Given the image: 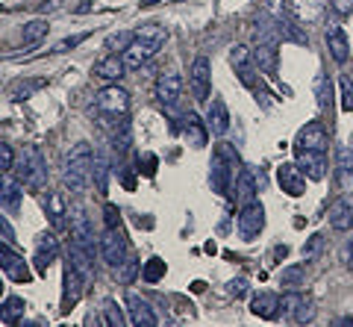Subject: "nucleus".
<instances>
[{"mask_svg": "<svg viewBox=\"0 0 353 327\" xmlns=\"http://www.w3.org/2000/svg\"><path fill=\"white\" fill-rule=\"evenodd\" d=\"M132 39H136V32H112V36H106L103 45L109 53H124L132 45Z\"/></svg>", "mask_w": 353, "mask_h": 327, "instance_id": "nucleus-38", "label": "nucleus"}, {"mask_svg": "<svg viewBox=\"0 0 353 327\" xmlns=\"http://www.w3.org/2000/svg\"><path fill=\"white\" fill-rule=\"evenodd\" d=\"M159 0H141V6H157Z\"/></svg>", "mask_w": 353, "mask_h": 327, "instance_id": "nucleus-53", "label": "nucleus"}, {"mask_svg": "<svg viewBox=\"0 0 353 327\" xmlns=\"http://www.w3.org/2000/svg\"><path fill=\"white\" fill-rule=\"evenodd\" d=\"M327 48H330V57H333L339 65L347 62V57H350L347 36H345V32H341L339 27H330V30H327Z\"/></svg>", "mask_w": 353, "mask_h": 327, "instance_id": "nucleus-28", "label": "nucleus"}, {"mask_svg": "<svg viewBox=\"0 0 353 327\" xmlns=\"http://www.w3.org/2000/svg\"><path fill=\"white\" fill-rule=\"evenodd\" d=\"M0 9H3V6H0Z\"/></svg>", "mask_w": 353, "mask_h": 327, "instance_id": "nucleus-58", "label": "nucleus"}, {"mask_svg": "<svg viewBox=\"0 0 353 327\" xmlns=\"http://www.w3.org/2000/svg\"><path fill=\"white\" fill-rule=\"evenodd\" d=\"M339 89H341V109L353 112V77L350 74H345V77L339 80Z\"/></svg>", "mask_w": 353, "mask_h": 327, "instance_id": "nucleus-43", "label": "nucleus"}, {"mask_svg": "<svg viewBox=\"0 0 353 327\" xmlns=\"http://www.w3.org/2000/svg\"><path fill=\"white\" fill-rule=\"evenodd\" d=\"M0 233H3V239H6V242H9V245H15V239H18V236H15V230H12V224H9V221H6V218H3V215H0Z\"/></svg>", "mask_w": 353, "mask_h": 327, "instance_id": "nucleus-50", "label": "nucleus"}, {"mask_svg": "<svg viewBox=\"0 0 353 327\" xmlns=\"http://www.w3.org/2000/svg\"><path fill=\"white\" fill-rule=\"evenodd\" d=\"M185 121H183V130H185V139L192 141V148H203L206 145V133H209V127H206V121H201L194 112H189V115H183Z\"/></svg>", "mask_w": 353, "mask_h": 327, "instance_id": "nucleus-29", "label": "nucleus"}, {"mask_svg": "<svg viewBox=\"0 0 353 327\" xmlns=\"http://www.w3.org/2000/svg\"><path fill=\"white\" fill-rule=\"evenodd\" d=\"M303 298H306V295H301V292H285V295L280 298V310H283V315H289V319H294V313L301 310Z\"/></svg>", "mask_w": 353, "mask_h": 327, "instance_id": "nucleus-40", "label": "nucleus"}, {"mask_svg": "<svg viewBox=\"0 0 353 327\" xmlns=\"http://www.w3.org/2000/svg\"><path fill=\"white\" fill-rule=\"evenodd\" d=\"M48 30H50V24H48V21H41V18L24 24V45H27V48H36L39 41L48 36Z\"/></svg>", "mask_w": 353, "mask_h": 327, "instance_id": "nucleus-33", "label": "nucleus"}, {"mask_svg": "<svg viewBox=\"0 0 353 327\" xmlns=\"http://www.w3.org/2000/svg\"><path fill=\"white\" fill-rule=\"evenodd\" d=\"M280 283H285V286H301V283H306V271H303V266H289V268H283Z\"/></svg>", "mask_w": 353, "mask_h": 327, "instance_id": "nucleus-42", "label": "nucleus"}, {"mask_svg": "<svg viewBox=\"0 0 353 327\" xmlns=\"http://www.w3.org/2000/svg\"><path fill=\"white\" fill-rule=\"evenodd\" d=\"M350 268H353V257H350Z\"/></svg>", "mask_w": 353, "mask_h": 327, "instance_id": "nucleus-57", "label": "nucleus"}, {"mask_svg": "<svg viewBox=\"0 0 353 327\" xmlns=\"http://www.w3.org/2000/svg\"><path fill=\"white\" fill-rule=\"evenodd\" d=\"M345 324H353V315H347V319H345Z\"/></svg>", "mask_w": 353, "mask_h": 327, "instance_id": "nucleus-54", "label": "nucleus"}, {"mask_svg": "<svg viewBox=\"0 0 353 327\" xmlns=\"http://www.w3.org/2000/svg\"><path fill=\"white\" fill-rule=\"evenodd\" d=\"M315 95H318V106L327 109L330 106V97H333V89H330V80H327L324 71L315 77Z\"/></svg>", "mask_w": 353, "mask_h": 327, "instance_id": "nucleus-41", "label": "nucleus"}, {"mask_svg": "<svg viewBox=\"0 0 353 327\" xmlns=\"http://www.w3.org/2000/svg\"><path fill=\"white\" fill-rule=\"evenodd\" d=\"M44 77H27V80H18L12 89H9V95H12V101H27V97H32L39 89H44Z\"/></svg>", "mask_w": 353, "mask_h": 327, "instance_id": "nucleus-31", "label": "nucleus"}, {"mask_svg": "<svg viewBox=\"0 0 353 327\" xmlns=\"http://www.w3.org/2000/svg\"><path fill=\"white\" fill-rule=\"evenodd\" d=\"M18 174L15 177L24 183V186H32V189H44L48 186V166H44V157L39 148H27L24 154H21V166H15Z\"/></svg>", "mask_w": 353, "mask_h": 327, "instance_id": "nucleus-3", "label": "nucleus"}, {"mask_svg": "<svg viewBox=\"0 0 353 327\" xmlns=\"http://www.w3.org/2000/svg\"><path fill=\"white\" fill-rule=\"evenodd\" d=\"M85 39H88V32H80V36H71V39L59 41V48H57V50H71V48L80 45V41H85Z\"/></svg>", "mask_w": 353, "mask_h": 327, "instance_id": "nucleus-52", "label": "nucleus"}, {"mask_svg": "<svg viewBox=\"0 0 353 327\" xmlns=\"http://www.w3.org/2000/svg\"><path fill=\"white\" fill-rule=\"evenodd\" d=\"M236 201H239V206L256 201V177H253L250 168L239 171V177H236Z\"/></svg>", "mask_w": 353, "mask_h": 327, "instance_id": "nucleus-26", "label": "nucleus"}, {"mask_svg": "<svg viewBox=\"0 0 353 327\" xmlns=\"http://www.w3.org/2000/svg\"><path fill=\"white\" fill-rule=\"evenodd\" d=\"M92 162H94V154H92V145H88V141L74 145V150L65 157V168H62L65 189H71L74 195L85 192L88 180H92Z\"/></svg>", "mask_w": 353, "mask_h": 327, "instance_id": "nucleus-1", "label": "nucleus"}, {"mask_svg": "<svg viewBox=\"0 0 353 327\" xmlns=\"http://www.w3.org/2000/svg\"><path fill=\"white\" fill-rule=\"evenodd\" d=\"M206 127H209V133H215V136H224L230 130V112H227V103L221 101V97H215V101L209 103Z\"/></svg>", "mask_w": 353, "mask_h": 327, "instance_id": "nucleus-21", "label": "nucleus"}, {"mask_svg": "<svg viewBox=\"0 0 353 327\" xmlns=\"http://www.w3.org/2000/svg\"><path fill=\"white\" fill-rule=\"evenodd\" d=\"M248 292V280H241V277H236V280H230V295H236V298H241Z\"/></svg>", "mask_w": 353, "mask_h": 327, "instance_id": "nucleus-51", "label": "nucleus"}, {"mask_svg": "<svg viewBox=\"0 0 353 327\" xmlns=\"http://www.w3.org/2000/svg\"><path fill=\"white\" fill-rule=\"evenodd\" d=\"M250 313L259 315V319H277L280 315V295H274V292H259V295H253Z\"/></svg>", "mask_w": 353, "mask_h": 327, "instance_id": "nucleus-22", "label": "nucleus"}, {"mask_svg": "<svg viewBox=\"0 0 353 327\" xmlns=\"http://www.w3.org/2000/svg\"><path fill=\"white\" fill-rule=\"evenodd\" d=\"M9 168H15V150L6 141H0V174H6Z\"/></svg>", "mask_w": 353, "mask_h": 327, "instance_id": "nucleus-45", "label": "nucleus"}, {"mask_svg": "<svg viewBox=\"0 0 353 327\" xmlns=\"http://www.w3.org/2000/svg\"><path fill=\"white\" fill-rule=\"evenodd\" d=\"M139 271H141L139 259H136V257H127L121 266H115V280H118V283H132Z\"/></svg>", "mask_w": 353, "mask_h": 327, "instance_id": "nucleus-36", "label": "nucleus"}, {"mask_svg": "<svg viewBox=\"0 0 353 327\" xmlns=\"http://www.w3.org/2000/svg\"><path fill=\"white\" fill-rule=\"evenodd\" d=\"M336 177L341 183V189H353V148L341 145L336 154Z\"/></svg>", "mask_w": 353, "mask_h": 327, "instance_id": "nucleus-24", "label": "nucleus"}, {"mask_svg": "<svg viewBox=\"0 0 353 327\" xmlns=\"http://www.w3.org/2000/svg\"><path fill=\"white\" fill-rule=\"evenodd\" d=\"M277 180H280V189L289 195V198H301V195L306 192V177L297 166H280Z\"/></svg>", "mask_w": 353, "mask_h": 327, "instance_id": "nucleus-18", "label": "nucleus"}, {"mask_svg": "<svg viewBox=\"0 0 353 327\" xmlns=\"http://www.w3.org/2000/svg\"><path fill=\"white\" fill-rule=\"evenodd\" d=\"M59 257V242H57V236L53 233H41L39 239H36V271L39 275H48V268H50V263Z\"/></svg>", "mask_w": 353, "mask_h": 327, "instance_id": "nucleus-13", "label": "nucleus"}, {"mask_svg": "<svg viewBox=\"0 0 353 327\" xmlns=\"http://www.w3.org/2000/svg\"><path fill=\"white\" fill-rule=\"evenodd\" d=\"M165 271H168V266H165V259H148L145 266H141V280L145 283H159L165 277Z\"/></svg>", "mask_w": 353, "mask_h": 327, "instance_id": "nucleus-35", "label": "nucleus"}, {"mask_svg": "<svg viewBox=\"0 0 353 327\" xmlns=\"http://www.w3.org/2000/svg\"><path fill=\"white\" fill-rule=\"evenodd\" d=\"M94 74L106 83H118L121 77L127 74V65H124V57H118V53H109V57H103L101 62L94 65Z\"/></svg>", "mask_w": 353, "mask_h": 327, "instance_id": "nucleus-20", "label": "nucleus"}, {"mask_svg": "<svg viewBox=\"0 0 353 327\" xmlns=\"http://www.w3.org/2000/svg\"><path fill=\"white\" fill-rule=\"evenodd\" d=\"M0 271H6L15 283H30V277H32L27 263L21 259V254H15L9 242H0Z\"/></svg>", "mask_w": 353, "mask_h": 327, "instance_id": "nucleus-9", "label": "nucleus"}, {"mask_svg": "<svg viewBox=\"0 0 353 327\" xmlns=\"http://www.w3.org/2000/svg\"><path fill=\"white\" fill-rule=\"evenodd\" d=\"M209 86H212V71H209V59L206 57H197L189 68V89L194 101H206L209 95Z\"/></svg>", "mask_w": 353, "mask_h": 327, "instance_id": "nucleus-8", "label": "nucleus"}, {"mask_svg": "<svg viewBox=\"0 0 353 327\" xmlns=\"http://www.w3.org/2000/svg\"><path fill=\"white\" fill-rule=\"evenodd\" d=\"M297 168L303 171L306 180H324L327 177V159L321 150H297Z\"/></svg>", "mask_w": 353, "mask_h": 327, "instance_id": "nucleus-11", "label": "nucleus"}, {"mask_svg": "<svg viewBox=\"0 0 353 327\" xmlns=\"http://www.w3.org/2000/svg\"><path fill=\"white\" fill-rule=\"evenodd\" d=\"M101 257L106 266H121L127 259V239L121 227H106L103 236H101Z\"/></svg>", "mask_w": 353, "mask_h": 327, "instance_id": "nucleus-6", "label": "nucleus"}, {"mask_svg": "<svg viewBox=\"0 0 353 327\" xmlns=\"http://www.w3.org/2000/svg\"><path fill=\"white\" fill-rule=\"evenodd\" d=\"M94 103H97V112L103 118H121V115H127V109H130V95L121 89L118 83H109L106 89L97 92Z\"/></svg>", "mask_w": 353, "mask_h": 327, "instance_id": "nucleus-4", "label": "nucleus"}, {"mask_svg": "<svg viewBox=\"0 0 353 327\" xmlns=\"http://www.w3.org/2000/svg\"><path fill=\"white\" fill-rule=\"evenodd\" d=\"M236 171H241L239 157L233 154V148H230V145H221L215 159H212V171H209L212 189L218 195H227L230 192V180H236Z\"/></svg>", "mask_w": 353, "mask_h": 327, "instance_id": "nucleus-2", "label": "nucleus"}, {"mask_svg": "<svg viewBox=\"0 0 353 327\" xmlns=\"http://www.w3.org/2000/svg\"><path fill=\"white\" fill-rule=\"evenodd\" d=\"M294 148H297V150H321V154H327V148H330V136H327L324 124H321V121L306 124V127L301 130V133H297Z\"/></svg>", "mask_w": 353, "mask_h": 327, "instance_id": "nucleus-10", "label": "nucleus"}, {"mask_svg": "<svg viewBox=\"0 0 353 327\" xmlns=\"http://www.w3.org/2000/svg\"><path fill=\"white\" fill-rule=\"evenodd\" d=\"M330 224L336 230H350L353 227V195L350 192H345L341 198L330 204Z\"/></svg>", "mask_w": 353, "mask_h": 327, "instance_id": "nucleus-15", "label": "nucleus"}, {"mask_svg": "<svg viewBox=\"0 0 353 327\" xmlns=\"http://www.w3.org/2000/svg\"><path fill=\"white\" fill-rule=\"evenodd\" d=\"M262 227H265V210H262V204L259 201H250L241 206V212H239V233L245 242H253L259 233H262Z\"/></svg>", "mask_w": 353, "mask_h": 327, "instance_id": "nucleus-7", "label": "nucleus"}, {"mask_svg": "<svg viewBox=\"0 0 353 327\" xmlns=\"http://www.w3.org/2000/svg\"><path fill=\"white\" fill-rule=\"evenodd\" d=\"M92 177H94V186L101 195H106V177H109V162L103 154H94V162H92Z\"/></svg>", "mask_w": 353, "mask_h": 327, "instance_id": "nucleus-34", "label": "nucleus"}, {"mask_svg": "<svg viewBox=\"0 0 353 327\" xmlns=\"http://www.w3.org/2000/svg\"><path fill=\"white\" fill-rule=\"evenodd\" d=\"M230 59H233V65H245V62H250V53H248V48H233V53H230Z\"/></svg>", "mask_w": 353, "mask_h": 327, "instance_id": "nucleus-49", "label": "nucleus"}, {"mask_svg": "<svg viewBox=\"0 0 353 327\" xmlns=\"http://www.w3.org/2000/svg\"><path fill=\"white\" fill-rule=\"evenodd\" d=\"M321 245H324V236H312L309 242L303 245V259H315V254L321 250Z\"/></svg>", "mask_w": 353, "mask_h": 327, "instance_id": "nucleus-46", "label": "nucleus"}, {"mask_svg": "<svg viewBox=\"0 0 353 327\" xmlns=\"http://www.w3.org/2000/svg\"><path fill=\"white\" fill-rule=\"evenodd\" d=\"M0 295H3V280H0Z\"/></svg>", "mask_w": 353, "mask_h": 327, "instance_id": "nucleus-55", "label": "nucleus"}, {"mask_svg": "<svg viewBox=\"0 0 353 327\" xmlns=\"http://www.w3.org/2000/svg\"><path fill=\"white\" fill-rule=\"evenodd\" d=\"M312 319H315V301H312V298H303L301 310L294 313V319H292V321H297V324H309Z\"/></svg>", "mask_w": 353, "mask_h": 327, "instance_id": "nucleus-44", "label": "nucleus"}, {"mask_svg": "<svg viewBox=\"0 0 353 327\" xmlns=\"http://www.w3.org/2000/svg\"><path fill=\"white\" fill-rule=\"evenodd\" d=\"M103 319H101V324H109V327H124L127 324V319H124V313L118 310V304L115 301H103Z\"/></svg>", "mask_w": 353, "mask_h": 327, "instance_id": "nucleus-39", "label": "nucleus"}, {"mask_svg": "<svg viewBox=\"0 0 353 327\" xmlns=\"http://www.w3.org/2000/svg\"><path fill=\"white\" fill-rule=\"evenodd\" d=\"M180 92H183V77L176 71H162L157 77V97H159V103L174 106L176 97H180Z\"/></svg>", "mask_w": 353, "mask_h": 327, "instance_id": "nucleus-14", "label": "nucleus"}, {"mask_svg": "<svg viewBox=\"0 0 353 327\" xmlns=\"http://www.w3.org/2000/svg\"><path fill=\"white\" fill-rule=\"evenodd\" d=\"M277 36L285 39V41H297V45H306L309 36L303 32V24L297 18H277Z\"/></svg>", "mask_w": 353, "mask_h": 327, "instance_id": "nucleus-27", "label": "nucleus"}, {"mask_svg": "<svg viewBox=\"0 0 353 327\" xmlns=\"http://www.w3.org/2000/svg\"><path fill=\"white\" fill-rule=\"evenodd\" d=\"M330 6H333L339 15H353V0H330Z\"/></svg>", "mask_w": 353, "mask_h": 327, "instance_id": "nucleus-47", "label": "nucleus"}, {"mask_svg": "<svg viewBox=\"0 0 353 327\" xmlns=\"http://www.w3.org/2000/svg\"><path fill=\"white\" fill-rule=\"evenodd\" d=\"M24 183L18 177H0V210L6 212H18L21 210V198H24Z\"/></svg>", "mask_w": 353, "mask_h": 327, "instance_id": "nucleus-17", "label": "nucleus"}, {"mask_svg": "<svg viewBox=\"0 0 353 327\" xmlns=\"http://www.w3.org/2000/svg\"><path fill=\"white\" fill-rule=\"evenodd\" d=\"M289 9L301 24H312L324 15V0H289Z\"/></svg>", "mask_w": 353, "mask_h": 327, "instance_id": "nucleus-23", "label": "nucleus"}, {"mask_svg": "<svg viewBox=\"0 0 353 327\" xmlns=\"http://www.w3.org/2000/svg\"><path fill=\"white\" fill-rule=\"evenodd\" d=\"M68 218H71V242L83 245L88 250V257L94 259V227L88 221V215L80 204H74L68 210Z\"/></svg>", "mask_w": 353, "mask_h": 327, "instance_id": "nucleus-5", "label": "nucleus"}, {"mask_svg": "<svg viewBox=\"0 0 353 327\" xmlns=\"http://www.w3.org/2000/svg\"><path fill=\"white\" fill-rule=\"evenodd\" d=\"M159 53V48L157 45H148V41H141V39H132V45L121 53L124 57V65L127 68H141L148 59H153Z\"/></svg>", "mask_w": 353, "mask_h": 327, "instance_id": "nucleus-19", "label": "nucleus"}, {"mask_svg": "<svg viewBox=\"0 0 353 327\" xmlns=\"http://www.w3.org/2000/svg\"><path fill=\"white\" fill-rule=\"evenodd\" d=\"M24 310H27L24 301H21L18 295H9L3 304H0V321H3V324H15L18 319H24Z\"/></svg>", "mask_w": 353, "mask_h": 327, "instance_id": "nucleus-30", "label": "nucleus"}, {"mask_svg": "<svg viewBox=\"0 0 353 327\" xmlns=\"http://www.w3.org/2000/svg\"><path fill=\"white\" fill-rule=\"evenodd\" d=\"M106 227H121V215L115 204H106Z\"/></svg>", "mask_w": 353, "mask_h": 327, "instance_id": "nucleus-48", "label": "nucleus"}, {"mask_svg": "<svg viewBox=\"0 0 353 327\" xmlns=\"http://www.w3.org/2000/svg\"><path fill=\"white\" fill-rule=\"evenodd\" d=\"M127 310H130V324H136V327L159 324V319L153 315V307L139 295V292H127Z\"/></svg>", "mask_w": 353, "mask_h": 327, "instance_id": "nucleus-12", "label": "nucleus"}, {"mask_svg": "<svg viewBox=\"0 0 353 327\" xmlns=\"http://www.w3.org/2000/svg\"><path fill=\"white\" fill-rule=\"evenodd\" d=\"M65 201H62V195L59 192H53L50 195V224L57 227V230H65Z\"/></svg>", "mask_w": 353, "mask_h": 327, "instance_id": "nucleus-37", "label": "nucleus"}, {"mask_svg": "<svg viewBox=\"0 0 353 327\" xmlns=\"http://www.w3.org/2000/svg\"><path fill=\"white\" fill-rule=\"evenodd\" d=\"M250 59L265 77H274V74H277V41H259V45L253 48Z\"/></svg>", "mask_w": 353, "mask_h": 327, "instance_id": "nucleus-16", "label": "nucleus"}, {"mask_svg": "<svg viewBox=\"0 0 353 327\" xmlns=\"http://www.w3.org/2000/svg\"><path fill=\"white\" fill-rule=\"evenodd\" d=\"M350 148H353V136H350Z\"/></svg>", "mask_w": 353, "mask_h": 327, "instance_id": "nucleus-56", "label": "nucleus"}, {"mask_svg": "<svg viewBox=\"0 0 353 327\" xmlns=\"http://www.w3.org/2000/svg\"><path fill=\"white\" fill-rule=\"evenodd\" d=\"M83 280H85V277H83L71 263L65 266V310H71L74 304L83 298Z\"/></svg>", "mask_w": 353, "mask_h": 327, "instance_id": "nucleus-25", "label": "nucleus"}, {"mask_svg": "<svg viewBox=\"0 0 353 327\" xmlns=\"http://www.w3.org/2000/svg\"><path fill=\"white\" fill-rule=\"evenodd\" d=\"M132 32H136V39L148 41V45H157V48H162L165 41H168V30H165L162 24H141L139 30H132Z\"/></svg>", "mask_w": 353, "mask_h": 327, "instance_id": "nucleus-32", "label": "nucleus"}]
</instances>
